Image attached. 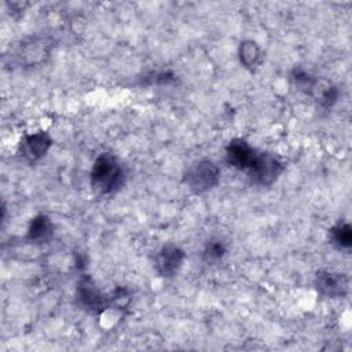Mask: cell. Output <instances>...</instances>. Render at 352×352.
I'll return each mask as SVG.
<instances>
[{
	"instance_id": "cell-15",
	"label": "cell",
	"mask_w": 352,
	"mask_h": 352,
	"mask_svg": "<svg viewBox=\"0 0 352 352\" xmlns=\"http://www.w3.org/2000/svg\"><path fill=\"white\" fill-rule=\"evenodd\" d=\"M175 76L170 72H154L150 73L148 76L144 77L146 84L148 85H169L172 82H175Z\"/></svg>"
},
{
	"instance_id": "cell-3",
	"label": "cell",
	"mask_w": 352,
	"mask_h": 352,
	"mask_svg": "<svg viewBox=\"0 0 352 352\" xmlns=\"http://www.w3.org/2000/svg\"><path fill=\"white\" fill-rule=\"evenodd\" d=\"M77 304L88 314L99 315L110 305V296H104L89 275H81L76 287Z\"/></svg>"
},
{
	"instance_id": "cell-12",
	"label": "cell",
	"mask_w": 352,
	"mask_h": 352,
	"mask_svg": "<svg viewBox=\"0 0 352 352\" xmlns=\"http://www.w3.org/2000/svg\"><path fill=\"white\" fill-rule=\"evenodd\" d=\"M330 238L338 249H351L352 246V228L349 223L340 221L330 230Z\"/></svg>"
},
{
	"instance_id": "cell-2",
	"label": "cell",
	"mask_w": 352,
	"mask_h": 352,
	"mask_svg": "<svg viewBox=\"0 0 352 352\" xmlns=\"http://www.w3.org/2000/svg\"><path fill=\"white\" fill-rule=\"evenodd\" d=\"M220 182V169L210 160H199L184 172V183L195 194H204L214 188Z\"/></svg>"
},
{
	"instance_id": "cell-6",
	"label": "cell",
	"mask_w": 352,
	"mask_h": 352,
	"mask_svg": "<svg viewBox=\"0 0 352 352\" xmlns=\"http://www.w3.org/2000/svg\"><path fill=\"white\" fill-rule=\"evenodd\" d=\"M315 286L322 296L338 298L346 296L349 289V280L344 274L320 270L315 275Z\"/></svg>"
},
{
	"instance_id": "cell-4",
	"label": "cell",
	"mask_w": 352,
	"mask_h": 352,
	"mask_svg": "<svg viewBox=\"0 0 352 352\" xmlns=\"http://www.w3.org/2000/svg\"><path fill=\"white\" fill-rule=\"evenodd\" d=\"M285 170L283 162L271 153H258L256 154L248 175L254 184L258 186H271Z\"/></svg>"
},
{
	"instance_id": "cell-10",
	"label": "cell",
	"mask_w": 352,
	"mask_h": 352,
	"mask_svg": "<svg viewBox=\"0 0 352 352\" xmlns=\"http://www.w3.org/2000/svg\"><path fill=\"white\" fill-rule=\"evenodd\" d=\"M54 236V224L45 214H37L32 219L28 228V239L33 243H47Z\"/></svg>"
},
{
	"instance_id": "cell-5",
	"label": "cell",
	"mask_w": 352,
	"mask_h": 352,
	"mask_svg": "<svg viewBox=\"0 0 352 352\" xmlns=\"http://www.w3.org/2000/svg\"><path fill=\"white\" fill-rule=\"evenodd\" d=\"M184 258H186V253L182 248L173 243L165 245L155 254V260H154L155 271L158 272V275L164 278H172L182 268Z\"/></svg>"
},
{
	"instance_id": "cell-14",
	"label": "cell",
	"mask_w": 352,
	"mask_h": 352,
	"mask_svg": "<svg viewBox=\"0 0 352 352\" xmlns=\"http://www.w3.org/2000/svg\"><path fill=\"white\" fill-rule=\"evenodd\" d=\"M227 253V246L221 239H210L206 242L204 249V260L208 264H213L220 261Z\"/></svg>"
},
{
	"instance_id": "cell-1",
	"label": "cell",
	"mask_w": 352,
	"mask_h": 352,
	"mask_svg": "<svg viewBox=\"0 0 352 352\" xmlns=\"http://www.w3.org/2000/svg\"><path fill=\"white\" fill-rule=\"evenodd\" d=\"M124 168L113 154L103 153L95 160L89 173V183L96 194H113L120 190V187L124 184Z\"/></svg>"
},
{
	"instance_id": "cell-11",
	"label": "cell",
	"mask_w": 352,
	"mask_h": 352,
	"mask_svg": "<svg viewBox=\"0 0 352 352\" xmlns=\"http://www.w3.org/2000/svg\"><path fill=\"white\" fill-rule=\"evenodd\" d=\"M309 95L315 98V100L320 107L330 109L337 103L340 92L333 82L326 80H316Z\"/></svg>"
},
{
	"instance_id": "cell-9",
	"label": "cell",
	"mask_w": 352,
	"mask_h": 352,
	"mask_svg": "<svg viewBox=\"0 0 352 352\" xmlns=\"http://www.w3.org/2000/svg\"><path fill=\"white\" fill-rule=\"evenodd\" d=\"M238 56L241 65L250 72L258 69L264 62V51L256 41L252 40H245L239 44Z\"/></svg>"
},
{
	"instance_id": "cell-7",
	"label": "cell",
	"mask_w": 352,
	"mask_h": 352,
	"mask_svg": "<svg viewBox=\"0 0 352 352\" xmlns=\"http://www.w3.org/2000/svg\"><path fill=\"white\" fill-rule=\"evenodd\" d=\"M52 146V139L45 131L33 132L25 135L19 142V153L21 155L29 161L36 162L41 160Z\"/></svg>"
},
{
	"instance_id": "cell-8",
	"label": "cell",
	"mask_w": 352,
	"mask_h": 352,
	"mask_svg": "<svg viewBox=\"0 0 352 352\" xmlns=\"http://www.w3.org/2000/svg\"><path fill=\"white\" fill-rule=\"evenodd\" d=\"M257 151L243 139H232L226 147V162L238 169L248 172Z\"/></svg>"
},
{
	"instance_id": "cell-13",
	"label": "cell",
	"mask_w": 352,
	"mask_h": 352,
	"mask_svg": "<svg viewBox=\"0 0 352 352\" xmlns=\"http://www.w3.org/2000/svg\"><path fill=\"white\" fill-rule=\"evenodd\" d=\"M290 80L297 89L309 95L318 78L301 67H294L290 73Z\"/></svg>"
}]
</instances>
